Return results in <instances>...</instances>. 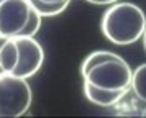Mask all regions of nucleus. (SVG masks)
<instances>
[{"instance_id": "obj_3", "label": "nucleus", "mask_w": 146, "mask_h": 118, "mask_svg": "<svg viewBox=\"0 0 146 118\" xmlns=\"http://www.w3.org/2000/svg\"><path fill=\"white\" fill-rule=\"evenodd\" d=\"M131 67L125 59L117 58L105 62H100L84 76V82L105 89V90H123L131 89Z\"/></svg>"}, {"instance_id": "obj_11", "label": "nucleus", "mask_w": 146, "mask_h": 118, "mask_svg": "<svg viewBox=\"0 0 146 118\" xmlns=\"http://www.w3.org/2000/svg\"><path fill=\"white\" fill-rule=\"evenodd\" d=\"M86 2H90V3H95V5H112L117 0H86Z\"/></svg>"}, {"instance_id": "obj_6", "label": "nucleus", "mask_w": 146, "mask_h": 118, "mask_svg": "<svg viewBox=\"0 0 146 118\" xmlns=\"http://www.w3.org/2000/svg\"><path fill=\"white\" fill-rule=\"evenodd\" d=\"M84 93H86V97L89 98L92 103L99 105V107H112V105L118 103L128 92L105 90V89H99V87H94V85L84 82Z\"/></svg>"}, {"instance_id": "obj_14", "label": "nucleus", "mask_w": 146, "mask_h": 118, "mask_svg": "<svg viewBox=\"0 0 146 118\" xmlns=\"http://www.w3.org/2000/svg\"><path fill=\"white\" fill-rule=\"evenodd\" d=\"M143 36H145V49H146V30H145V33H143Z\"/></svg>"}, {"instance_id": "obj_7", "label": "nucleus", "mask_w": 146, "mask_h": 118, "mask_svg": "<svg viewBox=\"0 0 146 118\" xmlns=\"http://www.w3.org/2000/svg\"><path fill=\"white\" fill-rule=\"evenodd\" d=\"M18 62V46L15 38H7L0 46V67L3 74H12Z\"/></svg>"}, {"instance_id": "obj_12", "label": "nucleus", "mask_w": 146, "mask_h": 118, "mask_svg": "<svg viewBox=\"0 0 146 118\" xmlns=\"http://www.w3.org/2000/svg\"><path fill=\"white\" fill-rule=\"evenodd\" d=\"M46 3H51V5H69L71 0H43Z\"/></svg>"}, {"instance_id": "obj_4", "label": "nucleus", "mask_w": 146, "mask_h": 118, "mask_svg": "<svg viewBox=\"0 0 146 118\" xmlns=\"http://www.w3.org/2000/svg\"><path fill=\"white\" fill-rule=\"evenodd\" d=\"M33 12L28 0H3L0 3V34L5 38L21 36Z\"/></svg>"}, {"instance_id": "obj_9", "label": "nucleus", "mask_w": 146, "mask_h": 118, "mask_svg": "<svg viewBox=\"0 0 146 118\" xmlns=\"http://www.w3.org/2000/svg\"><path fill=\"white\" fill-rule=\"evenodd\" d=\"M117 58H120V56L115 54V52H112V51H94L92 54H89V56L86 58V61L82 62V67H80L82 77H84L92 67H95L97 64L105 62V61H110V59H117Z\"/></svg>"}, {"instance_id": "obj_1", "label": "nucleus", "mask_w": 146, "mask_h": 118, "mask_svg": "<svg viewBox=\"0 0 146 118\" xmlns=\"http://www.w3.org/2000/svg\"><path fill=\"white\" fill-rule=\"evenodd\" d=\"M100 28L104 36L113 44H133L146 30V15L131 2L112 3L102 17Z\"/></svg>"}, {"instance_id": "obj_8", "label": "nucleus", "mask_w": 146, "mask_h": 118, "mask_svg": "<svg viewBox=\"0 0 146 118\" xmlns=\"http://www.w3.org/2000/svg\"><path fill=\"white\" fill-rule=\"evenodd\" d=\"M131 89L135 95L141 100L146 102V62L138 66L131 76Z\"/></svg>"}, {"instance_id": "obj_2", "label": "nucleus", "mask_w": 146, "mask_h": 118, "mask_svg": "<svg viewBox=\"0 0 146 118\" xmlns=\"http://www.w3.org/2000/svg\"><path fill=\"white\" fill-rule=\"evenodd\" d=\"M33 93L27 79L13 74H0V118L25 115L31 105Z\"/></svg>"}, {"instance_id": "obj_13", "label": "nucleus", "mask_w": 146, "mask_h": 118, "mask_svg": "<svg viewBox=\"0 0 146 118\" xmlns=\"http://www.w3.org/2000/svg\"><path fill=\"white\" fill-rule=\"evenodd\" d=\"M5 36H2V34H0V46H2V43H3V41H5ZM0 74H3V72H2V67H0Z\"/></svg>"}, {"instance_id": "obj_5", "label": "nucleus", "mask_w": 146, "mask_h": 118, "mask_svg": "<svg viewBox=\"0 0 146 118\" xmlns=\"http://www.w3.org/2000/svg\"><path fill=\"white\" fill-rule=\"evenodd\" d=\"M15 41L18 46V62L12 74L21 79H30L43 66L44 51L35 36H15Z\"/></svg>"}, {"instance_id": "obj_10", "label": "nucleus", "mask_w": 146, "mask_h": 118, "mask_svg": "<svg viewBox=\"0 0 146 118\" xmlns=\"http://www.w3.org/2000/svg\"><path fill=\"white\" fill-rule=\"evenodd\" d=\"M28 3L33 7L41 17H56L61 12H64L67 7V5H51V3H46L43 0H28Z\"/></svg>"}, {"instance_id": "obj_15", "label": "nucleus", "mask_w": 146, "mask_h": 118, "mask_svg": "<svg viewBox=\"0 0 146 118\" xmlns=\"http://www.w3.org/2000/svg\"><path fill=\"white\" fill-rule=\"evenodd\" d=\"M2 2H3V0H0V3H2Z\"/></svg>"}]
</instances>
